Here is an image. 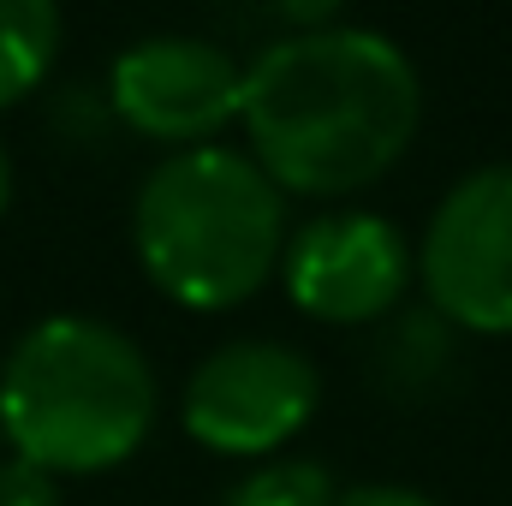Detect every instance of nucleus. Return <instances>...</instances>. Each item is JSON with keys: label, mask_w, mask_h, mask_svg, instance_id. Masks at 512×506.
Returning a JSON list of instances; mask_svg holds the SVG:
<instances>
[{"label": "nucleus", "mask_w": 512, "mask_h": 506, "mask_svg": "<svg viewBox=\"0 0 512 506\" xmlns=\"http://www.w3.org/2000/svg\"><path fill=\"white\" fill-rule=\"evenodd\" d=\"M453 364V328L435 310H411L382 334V376L387 387H423L441 381V370Z\"/></svg>", "instance_id": "nucleus-10"}, {"label": "nucleus", "mask_w": 512, "mask_h": 506, "mask_svg": "<svg viewBox=\"0 0 512 506\" xmlns=\"http://www.w3.org/2000/svg\"><path fill=\"white\" fill-rule=\"evenodd\" d=\"M340 506H441V501L411 489V483H358V489L340 495Z\"/></svg>", "instance_id": "nucleus-12"}, {"label": "nucleus", "mask_w": 512, "mask_h": 506, "mask_svg": "<svg viewBox=\"0 0 512 506\" xmlns=\"http://www.w3.org/2000/svg\"><path fill=\"white\" fill-rule=\"evenodd\" d=\"M108 102L137 137L197 149L227 120H239L245 102V60L209 36L155 30L120 48L108 72Z\"/></svg>", "instance_id": "nucleus-7"}, {"label": "nucleus", "mask_w": 512, "mask_h": 506, "mask_svg": "<svg viewBox=\"0 0 512 506\" xmlns=\"http://www.w3.org/2000/svg\"><path fill=\"white\" fill-rule=\"evenodd\" d=\"M0 506H60V477L30 459H0Z\"/></svg>", "instance_id": "nucleus-11"}, {"label": "nucleus", "mask_w": 512, "mask_h": 506, "mask_svg": "<svg viewBox=\"0 0 512 506\" xmlns=\"http://www.w3.org/2000/svg\"><path fill=\"white\" fill-rule=\"evenodd\" d=\"M155 423V370L102 316H42L0 364V435L48 477L126 465Z\"/></svg>", "instance_id": "nucleus-3"}, {"label": "nucleus", "mask_w": 512, "mask_h": 506, "mask_svg": "<svg viewBox=\"0 0 512 506\" xmlns=\"http://www.w3.org/2000/svg\"><path fill=\"white\" fill-rule=\"evenodd\" d=\"M143 274L185 310H233L256 298L286 251V191L233 143L161 155L131 203Z\"/></svg>", "instance_id": "nucleus-2"}, {"label": "nucleus", "mask_w": 512, "mask_h": 506, "mask_svg": "<svg viewBox=\"0 0 512 506\" xmlns=\"http://www.w3.org/2000/svg\"><path fill=\"white\" fill-rule=\"evenodd\" d=\"M417 280L429 310L465 334H512V161L459 173L429 209Z\"/></svg>", "instance_id": "nucleus-5"}, {"label": "nucleus", "mask_w": 512, "mask_h": 506, "mask_svg": "<svg viewBox=\"0 0 512 506\" xmlns=\"http://www.w3.org/2000/svg\"><path fill=\"white\" fill-rule=\"evenodd\" d=\"M215 506H340V483L322 459H262Z\"/></svg>", "instance_id": "nucleus-9"}, {"label": "nucleus", "mask_w": 512, "mask_h": 506, "mask_svg": "<svg viewBox=\"0 0 512 506\" xmlns=\"http://www.w3.org/2000/svg\"><path fill=\"white\" fill-rule=\"evenodd\" d=\"M417 280V245L376 209H328L286 233L280 286L286 298L334 328H370Z\"/></svg>", "instance_id": "nucleus-6"}, {"label": "nucleus", "mask_w": 512, "mask_h": 506, "mask_svg": "<svg viewBox=\"0 0 512 506\" xmlns=\"http://www.w3.org/2000/svg\"><path fill=\"white\" fill-rule=\"evenodd\" d=\"M322 405V370L292 340H221L185 381V435L227 459H280Z\"/></svg>", "instance_id": "nucleus-4"}, {"label": "nucleus", "mask_w": 512, "mask_h": 506, "mask_svg": "<svg viewBox=\"0 0 512 506\" xmlns=\"http://www.w3.org/2000/svg\"><path fill=\"white\" fill-rule=\"evenodd\" d=\"M60 54V12L48 0H0V108L30 96Z\"/></svg>", "instance_id": "nucleus-8"}, {"label": "nucleus", "mask_w": 512, "mask_h": 506, "mask_svg": "<svg viewBox=\"0 0 512 506\" xmlns=\"http://www.w3.org/2000/svg\"><path fill=\"white\" fill-rule=\"evenodd\" d=\"M239 120L251 161L298 197H352L376 185L423 126L411 54L370 24L280 30L245 60Z\"/></svg>", "instance_id": "nucleus-1"}, {"label": "nucleus", "mask_w": 512, "mask_h": 506, "mask_svg": "<svg viewBox=\"0 0 512 506\" xmlns=\"http://www.w3.org/2000/svg\"><path fill=\"white\" fill-rule=\"evenodd\" d=\"M6 203H12V155L0 143V215H6Z\"/></svg>", "instance_id": "nucleus-13"}]
</instances>
